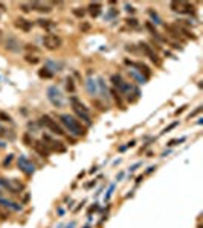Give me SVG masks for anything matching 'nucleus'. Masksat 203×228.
I'll use <instances>...</instances> for the list:
<instances>
[{"instance_id":"nucleus-1","label":"nucleus","mask_w":203,"mask_h":228,"mask_svg":"<svg viewBox=\"0 0 203 228\" xmlns=\"http://www.w3.org/2000/svg\"><path fill=\"white\" fill-rule=\"evenodd\" d=\"M60 119H61V122L64 123V126L69 129V131H72L75 135H86V128L77 120V119H73V117H70V116H67V114H63V116H60Z\"/></svg>"},{"instance_id":"nucleus-2","label":"nucleus","mask_w":203,"mask_h":228,"mask_svg":"<svg viewBox=\"0 0 203 228\" xmlns=\"http://www.w3.org/2000/svg\"><path fill=\"white\" fill-rule=\"evenodd\" d=\"M61 44H63L61 38L55 34H48V35L43 37V46L48 50H57V49L61 47Z\"/></svg>"},{"instance_id":"nucleus-3","label":"nucleus","mask_w":203,"mask_h":228,"mask_svg":"<svg viewBox=\"0 0 203 228\" xmlns=\"http://www.w3.org/2000/svg\"><path fill=\"white\" fill-rule=\"evenodd\" d=\"M40 122H41V125H44L46 128H49L54 134H58V135H64V131H63V128L60 126V125H57V122L54 120V119H51L49 116H43L41 119H40Z\"/></svg>"},{"instance_id":"nucleus-4","label":"nucleus","mask_w":203,"mask_h":228,"mask_svg":"<svg viewBox=\"0 0 203 228\" xmlns=\"http://www.w3.org/2000/svg\"><path fill=\"white\" fill-rule=\"evenodd\" d=\"M14 25H15L17 29L25 31V32H29V31L32 29V23H31L29 20H26V18H17Z\"/></svg>"},{"instance_id":"nucleus-5","label":"nucleus","mask_w":203,"mask_h":228,"mask_svg":"<svg viewBox=\"0 0 203 228\" xmlns=\"http://www.w3.org/2000/svg\"><path fill=\"white\" fill-rule=\"evenodd\" d=\"M43 140H48V142H49V146H51V149H52V151H58V152H64V151H66V148L61 145V142L51 140L48 135H44V137H43Z\"/></svg>"},{"instance_id":"nucleus-6","label":"nucleus","mask_w":203,"mask_h":228,"mask_svg":"<svg viewBox=\"0 0 203 228\" xmlns=\"http://www.w3.org/2000/svg\"><path fill=\"white\" fill-rule=\"evenodd\" d=\"M165 31H167L173 38H176V40H180V41L183 40V38H182V35H180V32H179V29H177V28H174L173 25H165Z\"/></svg>"},{"instance_id":"nucleus-7","label":"nucleus","mask_w":203,"mask_h":228,"mask_svg":"<svg viewBox=\"0 0 203 228\" xmlns=\"http://www.w3.org/2000/svg\"><path fill=\"white\" fill-rule=\"evenodd\" d=\"M6 49L11 52H18L20 50V44L15 38H8L6 40Z\"/></svg>"},{"instance_id":"nucleus-8","label":"nucleus","mask_w":203,"mask_h":228,"mask_svg":"<svg viewBox=\"0 0 203 228\" xmlns=\"http://www.w3.org/2000/svg\"><path fill=\"white\" fill-rule=\"evenodd\" d=\"M34 148H35V151H37L41 157H49V152H48L46 148H44V143H41V142H34Z\"/></svg>"},{"instance_id":"nucleus-9","label":"nucleus","mask_w":203,"mask_h":228,"mask_svg":"<svg viewBox=\"0 0 203 228\" xmlns=\"http://www.w3.org/2000/svg\"><path fill=\"white\" fill-rule=\"evenodd\" d=\"M89 12L92 17H98L101 14V3H90L89 5Z\"/></svg>"},{"instance_id":"nucleus-10","label":"nucleus","mask_w":203,"mask_h":228,"mask_svg":"<svg viewBox=\"0 0 203 228\" xmlns=\"http://www.w3.org/2000/svg\"><path fill=\"white\" fill-rule=\"evenodd\" d=\"M31 8H35V9H37V11H40V12H51V11H52L49 5H43V3H40V2L32 3V5H31Z\"/></svg>"},{"instance_id":"nucleus-11","label":"nucleus","mask_w":203,"mask_h":228,"mask_svg":"<svg viewBox=\"0 0 203 228\" xmlns=\"http://www.w3.org/2000/svg\"><path fill=\"white\" fill-rule=\"evenodd\" d=\"M37 21H38V25H40L41 28H44V29H51V28L54 26V23H52L51 20H46V18H38Z\"/></svg>"},{"instance_id":"nucleus-12","label":"nucleus","mask_w":203,"mask_h":228,"mask_svg":"<svg viewBox=\"0 0 203 228\" xmlns=\"http://www.w3.org/2000/svg\"><path fill=\"white\" fill-rule=\"evenodd\" d=\"M25 59H26V62H29V64H32V65H35V64L40 62V58H37V56H34V55H29V53L25 56Z\"/></svg>"},{"instance_id":"nucleus-13","label":"nucleus","mask_w":203,"mask_h":228,"mask_svg":"<svg viewBox=\"0 0 203 228\" xmlns=\"http://www.w3.org/2000/svg\"><path fill=\"white\" fill-rule=\"evenodd\" d=\"M170 6H171L173 11H180V12H182V9H183V2H173Z\"/></svg>"},{"instance_id":"nucleus-14","label":"nucleus","mask_w":203,"mask_h":228,"mask_svg":"<svg viewBox=\"0 0 203 228\" xmlns=\"http://www.w3.org/2000/svg\"><path fill=\"white\" fill-rule=\"evenodd\" d=\"M48 70H49V68H41V70L38 72V76H40V78H46V79L52 78V73L48 72Z\"/></svg>"},{"instance_id":"nucleus-15","label":"nucleus","mask_w":203,"mask_h":228,"mask_svg":"<svg viewBox=\"0 0 203 228\" xmlns=\"http://www.w3.org/2000/svg\"><path fill=\"white\" fill-rule=\"evenodd\" d=\"M134 65H136L138 68H139V70L141 72H144L145 73V76H150L151 73H150V68L147 67V65H144V64H141V62H138V64H134Z\"/></svg>"},{"instance_id":"nucleus-16","label":"nucleus","mask_w":203,"mask_h":228,"mask_svg":"<svg viewBox=\"0 0 203 228\" xmlns=\"http://www.w3.org/2000/svg\"><path fill=\"white\" fill-rule=\"evenodd\" d=\"M72 12H73V15H75V17H78V18H83V17L86 15V11H84V9H81V8H75Z\"/></svg>"},{"instance_id":"nucleus-17","label":"nucleus","mask_w":203,"mask_h":228,"mask_svg":"<svg viewBox=\"0 0 203 228\" xmlns=\"http://www.w3.org/2000/svg\"><path fill=\"white\" fill-rule=\"evenodd\" d=\"M179 32H183V34H185L188 38H191V40H195V38H197L192 32H189V31H188V29H185V28H179Z\"/></svg>"},{"instance_id":"nucleus-18","label":"nucleus","mask_w":203,"mask_h":228,"mask_svg":"<svg viewBox=\"0 0 203 228\" xmlns=\"http://www.w3.org/2000/svg\"><path fill=\"white\" fill-rule=\"evenodd\" d=\"M66 88H67V91H70V93H73V91H75V85H73V81H72V79H67Z\"/></svg>"},{"instance_id":"nucleus-19","label":"nucleus","mask_w":203,"mask_h":228,"mask_svg":"<svg viewBox=\"0 0 203 228\" xmlns=\"http://www.w3.org/2000/svg\"><path fill=\"white\" fill-rule=\"evenodd\" d=\"M25 49H26L28 52H35V53H38V52H40V49H38V47H35L34 44H26V46H25Z\"/></svg>"},{"instance_id":"nucleus-20","label":"nucleus","mask_w":203,"mask_h":228,"mask_svg":"<svg viewBox=\"0 0 203 228\" xmlns=\"http://www.w3.org/2000/svg\"><path fill=\"white\" fill-rule=\"evenodd\" d=\"M0 120H2V122H9L11 116H9V114H6V112H3V111H0Z\"/></svg>"},{"instance_id":"nucleus-21","label":"nucleus","mask_w":203,"mask_h":228,"mask_svg":"<svg viewBox=\"0 0 203 228\" xmlns=\"http://www.w3.org/2000/svg\"><path fill=\"white\" fill-rule=\"evenodd\" d=\"M111 94H113V98H115V100L119 104V106H122V102H121V98L118 96V93H116V90H111Z\"/></svg>"},{"instance_id":"nucleus-22","label":"nucleus","mask_w":203,"mask_h":228,"mask_svg":"<svg viewBox=\"0 0 203 228\" xmlns=\"http://www.w3.org/2000/svg\"><path fill=\"white\" fill-rule=\"evenodd\" d=\"M29 8H31V5H26V3H21V5H20V9L23 11V12H29V11H31Z\"/></svg>"},{"instance_id":"nucleus-23","label":"nucleus","mask_w":203,"mask_h":228,"mask_svg":"<svg viewBox=\"0 0 203 228\" xmlns=\"http://www.w3.org/2000/svg\"><path fill=\"white\" fill-rule=\"evenodd\" d=\"M80 29L86 32V31H89V29H90V25H89V23H86V21H84V23H81V25H80Z\"/></svg>"},{"instance_id":"nucleus-24","label":"nucleus","mask_w":203,"mask_h":228,"mask_svg":"<svg viewBox=\"0 0 203 228\" xmlns=\"http://www.w3.org/2000/svg\"><path fill=\"white\" fill-rule=\"evenodd\" d=\"M147 28H148V29L151 31V34H153L154 37H157V32H156V29H154V28L151 26V23H147Z\"/></svg>"},{"instance_id":"nucleus-25","label":"nucleus","mask_w":203,"mask_h":228,"mask_svg":"<svg viewBox=\"0 0 203 228\" xmlns=\"http://www.w3.org/2000/svg\"><path fill=\"white\" fill-rule=\"evenodd\" d=\"M23 140H25V143H26V145H31V143H32V140L29 139V135H28V134H25V135H23Z\"/></svg>"},{"instance_id":"nucleus-26","label":"nucleus","mask_w":203,"mask_h":228,"mask_svg":"<svg viewBox=\"0 0 203 228\" xmlns=\"http://www.w3.org/2000/svg\"><path fill=\"white\" fill-rule=\"evenodd\" d=\"M127 23H128V25H131V26H136V25H138L134 18H127Z\"/></svg>"},{"instance_id":"nucleus-27","label":"nucleus","mask_w":203,"mask_h":228,"mask_svg":"<svg viewBox=\"0 0 203 228\" xmlns=\"http://www.w3.org/2000/svg\"><path fill=\"white\" fill-rule=\"evenodd\" d=\"M185 110H186V105H185V106H182V108H179V110H176V112H174V114H176V116H179V114H180V112H183Z\"/></svg>"},{"instance_id":"nucleus-28","label":"nucleus","mask_w":203,"mask_h":228,"mask_svg":"<svg viewBox=\"0 0 203 228\" xmlns=\"http://www.w3.org/2000/svg\"><path fill=\"white\" fill-rule=\"evenodd\" d=\"M174 126H177V122H174V123H171L168 128H165V131H164V132H170V129H173Z\"/></svg>"},{"instance_id":"nucleus-29","label":"nucleus","mask_w":203,"mask_h":228,"mask_svg":"<svg viewBox=\"0 0 203 228\" xmlns=\"http://www.w3.org/2000/svg\"><path fill=\"white\" fill-rule=\"evenodd\" d=\"M180 142H182V140H171L168 145H170V146H173V145H177V143H180Z\"/></svg>"},{"instance_id":"nucleus-30","label":"nucleus","mask_w":203,"mask_h":228,"mask_svg":"<svg viewBox=\"0 0 203 228\" xmlns=\"http://www.w3.org/2000/svg\"><path fill=\"white\" fill-rule=\"evenodd\" d=\"M0 37H2V29H0Z\"/></svg>"}]
</instances>
